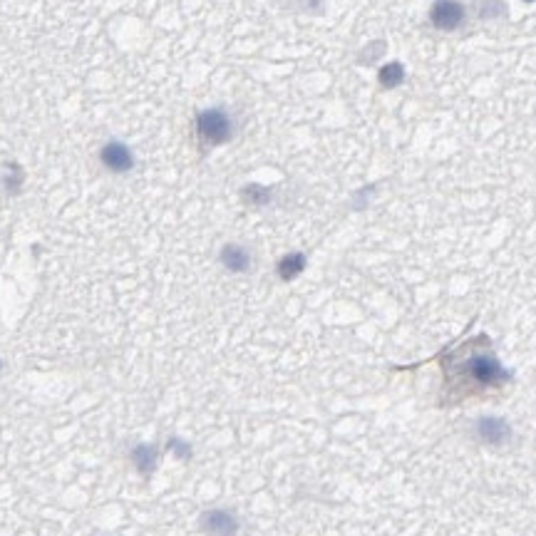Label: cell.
I'll use <instances>...</instances> for the list:
<instances>
[{
    "mask_svg": "<svg viewBox=\"0 0 536 536\" xmlns=\"http://www.w3.org/2000/svg\"><path fill=\"white\" fill-rule=\"evenodd\" d=\"M231 135H234V122L226 110L211 107V110H204L197 115V137L206 147H219V144L228 142Z\"/></svg>",
    "mask_w": 536,
    "mask_h": 536,
    "instance_id": "1",
    "label": "cell"
},
{
    "mask_svg": "<svg viewBox=\"0 0 536 536\" xmlns=\"http://www.w3.org/2000/svg\"><path fill=\"white\" fill-rule=\"evenodd\" d=\"M464 375L477 385H497L502 380V365L492 355H472L464 360Z\"/></svg>",
    "mask_w": 536,
    "mask_h": 536,
    "instance_id": "2",
    "label": "cell"
},
{
    "mask_svg": "<svg viewBox=\"0 0 536 536\" xmlns=\"http://www.w3.org/2000/svg\"><path fill=\"white\" fill-rule=\"evenodd\" d=\"M430 20L437 30H457L464 23V6L457 0H437L430 10Z\"/></svg>",
    "mask_w": 536,
    "mask_h": 536,
    "instance_id": "3",
    "label": "cell"
},
{
    "mask_svg": "<svg viewBox=\"0 0 536 536\" xmlns=\"http://www.w3.org/2000/svg\"><path fill=\"white\" fill-rule=\"evenodd\" d=\"M99 161L105 164V169L115 174H124L130 172L135 167V155H132V149L122 142H107L99 152Z\"/></svg>",
    "mask_w": 536,
    "mask_h": 536,
    "instance_id": "4",
    "label": "cell"
},
{
    "mask_svg": "<svg viewBox=\"0 0 536 536\" xmlns=\"http://www.w3.org/2000/svg\"><path fill=\"white\" fill-rule=\"evenodd\" d=\"M475 435H477V439H482V442H487V444H502L509 439L512 430H509V425L499 417H479L475 425Z\"/></svg>",
    "mask_w": 536,
    "mask_h": 536,
    "instance_id": "5",
    "label": "cell"
},
{
    "mask_svg": "<svg viewBox=\"0 0 536 536\" xmlns=\"http://www.w3.org/2000/svg\"><path fill=\"white\" fill-rule=\"evenodd\" d=\"M201 529L209 536H236V524L234 514L224 512V509H214V512H206L201 517Z\"/></svg>",
    "mask_w": 536,
    "mask_h": 536,
    "instance_id": "6",
    "label": "cell"
},
{
    "mask_svg": "<svg viewBox=\"0 0 536 536\" xmlns=\"http://www.w3.org/2000/svg\"><path fill=\"white\" fill-rule=\"evenodd\" d=\"M219 259H221L224 268L231 273H246L251 268V253H248L246 246H241V244H226L219 253Z\"/></svg>",
    "mask_w": 536,
    "mask_h": 536,
    "instance_id": "7",
    "label": "cell"
},
{
    "mask_svg": "<svg viewBox=\"0 0 536 536\" xmlns=\"http://www.w3.org/2000/svg\"><path fill=\"white\" fill-rule=\"evenodd\" d=\"M157 459H159V450L155 444H137L132 450V464L144 477H149L157 469Z\"/></svg>",
    "mask_w": 536,
    "mask_h": 536,
    "instance_id": "8",
    "label": "cell"
},
{
    "mask_svg": "<svg viewBox=\"0 0 536 536\" xmlns=\"http://www.w3.org/2000/svg\"><path fill=\"white\" fill-rule=\"evenodd\" d=\"M306 268V253L301 251H293V253H286L284 259L276 264V273L281 281H293L298 278Z\"/></svg>",
    "mask_w": 536,
    "mask_h": 536,
    "instance_id": "9",
    "label": "cell"
},
{
    "mask_svg": "<svg viewBox=\"0 0 536 536\" xmlns=\"http://www.w3.org/2000/svg\"><path fill=\"white\" fill-rule=\"evenodd\" d=\"M402 80H405V68H402L400 62H388L377 72V82L385 90H395L397 85H402Z\"/></svg>",
    "mask_w": 536,
    "mask_h": 536,
    "instance_id": "10",
    "label": "cell"
},
{
    "mask_svg": "<svg viewBox=\"0 0 536 536\" xmlns=\"http://www.w3.org/2000/svg\"><path fill=\"white\" fill-rule=\"evenodd\" d=\"M241 197H244V201L246 204L264 206V204L271 201V189H268V186H261V184H248V186H244Z\"/></svg>",
    "mask_w": 536,
    "mask_h": 536,
    "instance_id": "11",
    "label": "cell"
},
{
    "mask_svg": "<svg viewBox=\"0 0 536 536\" xmlns=\"http://www.w3.org/2000/svg\"><path fill=\"white\" fill-rule=\"evenodd\" d=\"M0 179H3V186H6L10 194H18L20 184H23V169H20L18 164H12V161H10V164H6V167H3V177H0Z\"/></svg>",
    "mask_w": 536,
    "mask_h": 536,
    "instance_id": "12",
    "label": "cell"
},
{
    "mask_svg": "<svg viewBox=\"0 0 536 536\" xmlns=\"http://www.w3.org/2000/svg\"><path fill=\"white\" fill-rule=\"evenodd\" d=\"M169 447H172V452H174V455H177V457H181V459H186V457L191 455L189 444H184V442H181V439H172V442H169Z\"/></svg>",
    "mask_w": 536,
    "mask_h": 536,
    "instance_id": "13",
    "label": "cell"
}]
</instances>
